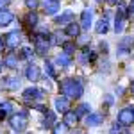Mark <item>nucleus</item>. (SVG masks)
Instances as JSON below:
<instances>
[{
  "label": "nucleus",
  "instance_id": "obj_1",
  "mask_svg": "<svg viewBox=\"0 0 134 134\" xmlns=\"http://www.w3.org/2000/svg\"><path fill=\"white\" fill-rule=\"evenodd\" d=\"M61 91L66 98H79L84 91V86L79 79H64L61 82Z\"/></svg>",
  "mask_w": 134,
  "mask_h": 134
},
{
  "label": "nucleus",
  "instance_id": "obj_2",
  "mask_svg": "<svg viewBox=\"0 0 134 134\" xmlns=\"http://www.w3.org/2000/svg\"><path fill=\"white\" fill-rule=\"evenodd\" d=\"M27 122H29V118H27V111H18V113H14L11 116L9 124L13 127V131H25V127H27Z\"/></svg>",
  "mask_w": 134,
  "mask_h": 134
},
{
  "label": "nucleus",
  "instance_id": "obj_3",
  "mask_svg": "<svg viewBox=\"0 0 134 134\" xmlns=\"http://www.w3.org/2000/svg\"><path fill=\"white\" fill-rule=\"evenodd\" d=\"M50 47V41H48V32H41V34H36L34 36V50L38 52L40 55H45L47 50Z\"/></svg>",
  "mask_w": 134,
  "mask_h": 134
},
{
  "label": "nucleus",
  "instance_id": "obj_4",
  "mask_svg": "<svg viewBox=\"0 0 134 134\" xmlns=\"http://www.w3.org/2000/svg\"><path fill=\"white\" fill-rule=\"evenodd\" d=\"M118 124L124 125V127H129V125L134 124V107H125L118 113Z\"/></svg>",
  "mask_w": 134,
  "mask_h": 134
},
{
  "label": "nucleus",
  "instance_id": "obj_5",
  "mask_svg": "<svg viewBox=\"0 0 134 134\" xmlns=\"http://www.w3.org/2000/svg\"><path fill=\"white\" fill-rule=\"evenodd\" d=\"M45 91L40 90V88H27L23 91V100L25 102H36V100H41Z\"/></svg>",
  "mask_w": 134,
  "mask_h": 134
},
{
  "label": "nucleus",
  "instance_id": "obj_6",
  "mask_svg": "<svg viewBox=\"0 0 134 134\" xmlns=\"http://www.w3.org/2000/svg\"><path fill=\"white\" fill-rule=\"evenodd\" d=\"M21 41V32L20 31H11L7 36H5V40H4V43L9 47V48H16L18 45H20Z\"/></svg>",
  "mask_w": 134,
  "mask_h": 134
},
{
  "label": "nucleus",
  "instance_id": "obj_7",
  "mask_svg": "<svg viewBox=\"0 0 134 134\" xmlns=\"http://www.w3.org/2000/svg\"><path fill=\"white\" fill-rule=\"evenodd\" d=\"M125 18H127V11H125L124 5H120V7H118V13H116V23H114V31H116V32L124 31Z\"/></svg>",
  "mask_w": 134,
  "mask_h": 134
},
{
  "label": "nucleus",
  "instance_id": "obj_8",
  "mask_svg": "<svg viewBox=\"0 0 134 134\" xmlns=\"http://www.w3.org/2000/svg\"><path fill=\"white\" fill-rule=\"evenodd\" d=\"M91 23H93V9L91 7H86L81 13V27L82 29H90Z\"/></svg>",
  "mask_w": 134,
  "mask_h": 134
},
{
  "label": "nucleus",
  "instance_id": "obj_9",
  "mask_svg": "<svg viewBox=\"0 0 134 134\" xmlns=\"http://www.w3.org/2000/svg\"><path fill=\"white\" fill-rule=\"evenodd\" d=\"M134 47V38L132 36H125L122 41L118 43V52L120 54H127V52H131Z\"/></svg>",
  "mask_w": 134,
  "mask_h": 134
},
{
  "label": "nucleus",
  "instance_id": "obj_10",
  "mask_svg": "<svg viewBox=\"0 0 134 134\" xmlns=\"http://www.w3.org/2000/svg\"><path fill=\"white\" fill-rule=\"evenodd\" d=\"M43 11L47 14H55L59 11V0H45L43 2Z\"/></svg>",
  "mask_w": 134,
  "mask_h": 134
},
{
  "label": "nucleus",
  "instance_id": "obj_11",
  "mask_svg": "<svg viewBox=\"0 0 134 134\" xmlns=\"http://www.w3.org/2000/svg\"><path fill=\"white\" fill-rule=\"evenodd\" d=\"M54 105H55V109L59 111V113H66V111H70V104H68V98H64V97H57L55 100H54Z\"/></svg>",
  "mask_w": 134,
  "mask_h": 134
},
{
  "label": "nucleus",
  "instance_id": "obj_12",
  "mask_svg": "<svg viewBox=\"0 0 134 134\" xmlns=\"http://www.w3.org/2000/svg\"><path fill=\"white\" fill-rule=\"evenodd\" d=\"M25 77L29 79V81H38L40 79V68L36 66V64H29L27 66V70H25Z\"/></svg>",
  "mask_w": 134,
  "mask_h": 134
},
{
  "label": "nucleus",
  "instance_id": "obj_13",
  "mask_svg": "<svg viewBox=\"0 0 134 134\" xmlns=\"http://www.w3.org/2000/svg\"><path fill=\"white\" fill-rule=\"evenodd\" d=\"M13 20H14V14L11 11H7V9L0 11V27H5V25L13 23Z\"/></svg>",
  "mask_w": 134,
  "mask_h": 134
},
{
  "label": "nucleus",
  "instance_id": "obj_14",
  "mask_svg": "<svg viewBox=\"0 0 134 134\" xmlns=\"http://www.w3.org/2000/svg\"><path fill=\"white\" fill-rule=\"evenodd\" d=\"M104 120L102 114H97V113H90L88 116H86V124L91 125V127H97V125H100Z\"/></svg>",
  "mask_w": 134,
  "mask_h": 134
},
{
  "label": "nucleus",
  "instance_id": "obj_15",
  "mask_svg": "<svg viewBox=\"0 0 134 134\" xmlns=\"http://www.w3.org/2000/svg\"><path fill=\"white\" fill-rule=\"evenodd\" d=\"M64 32H66V36H70V38H77L79 32H81V25L75 23V21H72V23H68V27L64 29Z\"/></svg>",
  "mask_w": 134,
  "mask_h": 134
},
{
  "label": "nucleus",
  "instance_id": "obj_16",
  "mask_svg": "<svg viewBox=\"0 0 134 134\" xmlns=\"http://www.w3.org/2000/svg\"><path fill=\"white\" fill-rule=\"evenodd\" d=\"M77 120H79V116L75 114V111H66L64 116H63V124H66L68 127H70V125H75Z\"/></svg>",
  "mask_w": 134,
  "mask_h": 134
},
{
  "label": "nucleus",
  "instance_id": "obj_17",
  "mask_svg": "<svg viewBox=\"0 0 134 134\" xmlns=\"http://www.w3.org/2000/svg\"><path fill=\"white\" fill-rule=\"evenodd\" d=\"M109 29V20H107V16H104L102 20L97 21V25H95V31L98 32V34H105Z\"/></svg>",
  "mask_w": 134,
  "mask_h": 134
},
{
  "label": "nucleus",
  "instance_id": "obj_18",
  "mask_svg": "<svg viewBox=\"0 0 134 134\" xmlns=\"http://www.w3.org/2000/svg\"><path fill=\"white\" fill-rule=\"evenodd\" d=\"M72 21H73V13L72 11H66V13H63L61 16L55 18V23H59V25H61V23H72Z\"/></svg>",
  "mask_w": 134,
  "mask_h": 134
},
{
  "label": "nucleus",
  "instance_id": "obj_19",
  "mask_svg": "<svg viewBox=\"0 0 134 134\" xmlns=\"http://www.w3.org/2000/svg\"><path fill=\"white\" fill-rule=\"evenodd\" d=\"M4 64L9 66V68H18V55H14V54H7L5 59H4Z\"/></svg>",
  "mask_w": 134,
  "mask_h": 134
},
{
  "label": "nucleus",
  "instance_id": "obj_20",
  "mask_svg": "<svg viewBox=\"0 0 134 134\" xmlns=\"http://www.w3.org/2000/svg\"><path fill=\"white\" fill-rule=\"evenodd\" d=\"M52 134H70V127L66 124H55L54 129H52Z\"/></svg>",
  "mask_w": 134,
  "mask_h": 134
},
{
  "label": "nucleus",
  "instance_id": "obj_21",
  "mask_svg": "<svg viewBox=\"0 0 134 134\" xmlns=\"http://www.w3.org/2000/svg\"><path fill=\"white\" fill-rule=\"evenodd\" d=\"M4 86H5L7 90H16V88L20 86V79H16V77H7V79L4 81Z\"/></svg>",
  "mask_w": 134,
  "mask_h": 134
},
{
  "label": "nucleus",
  "instance_id": "obj_22",
  "mask_svg": "<svg viewBox=\"0 0 134 134\" xmlns=\"http://www.w3.org/2000/svg\"><path fill=\"white\" fill-rule=\"evenodd\" d=\"M55 63H57L59 66H70L72 59H70V55H66V54H59V55L55 57Z\"/></svg>",
  "mask_w": 134,
  "mask_h": 134
},
{
  "label": "nucleus",
  "instance_id": "obj_23",
  "mask_svg": "<svg viewBox=\"0 0 134 134\" xmlns=\"http://www.w3.org/2000/svg\"><path fill=\"white\" fill-rule=\"evenodd\" d=\"M54 122H55L54 111H48V109H47V118H45V122H43V127H50V125H54Z\"/></svg>",
  "mask_w": 134,
  "mask_h": 134
},
{
  "label": "nucleus",
  "instance_id": "obj_24",
  "mask_svg": "<svg viewBox=\"0 0 134 134\" xmlns=\"http://www.w3.org/2000/svg\"><path fill=\"white\" fill-rule=\"evenodd\" d=\"M27 25H29V27H36V25H38V14H36L34 11H31V13L27 14Z\"/></svg>",
  "mask_w": 134,
  "mask_h": 134
},
{
  "label": "nucleus",
  "instance_id": "obj_25",
  "mask_svg": "<svg viewBox=\"0 0 134 134\" xmlns=\"http://www.w3.org/2000/svg\"><path fill=\"white\" fill-rule=\"evenodd\" d=\"M63 50H64V54H66V55L73 54V50H75V43H72V41H63Z\"/></svg>",
  "mask_w": 134,
  "mask_h": 134
},
{
  "label": "nucleus",
  "instance_id": "obj_26",
  "mask_svg": "<svg viewBox=\"0 0 134 134\" xmlns=\"http://www.w3.org/2000/svg\"><path fill=\"white\" fill-rule=\"evenodd\" d=\"M20 57H21V59H31V57H32V50L29 48V47H23V48H21ZM20 57H18V59H20Z\"/></svg>",
  "mask_w": 134,
  "mask_h": 134
},
{
  "label": "nucleus",
  "instance_id": "obj_27",
  "mask_svg": "<svg viewBox=\"0 0 134 134\" xmlns=\"http://www.w3.org/2000/svg\"><path fill=\"white\" fill-rule=\"evenodd\" d=\"M45 70H47V73L50 75L52 79H55V70H54V64H52L50 61H47V63H45Z\"/></svg>",
  "mask_w": 134,
  "mask_h": 134
},
{
  "label": "nucleus",
  "instance_id": "obj_28",
  "mask_svg": "<svg viewBox=\"0 0 134 134\" xmlns=\"http://www.w3.org/2000/svg\"><path fill=\"white\" fill-rule=\"evenodd\" d=\"M88 111H90V104H81V105L77 107V113H75V114L81 116V114H86Z\"/></svg>",
  "mask_w": 134,
  "mask_h": 134
},
{
  "label": "nucleus",
  "instance_id": "obj_29",
  "mask_svg": "<svg viewBox=\"0 0 134 134\" xmlns=\"http://www.w3.org/2000/svg\"><path fill=\"white\" fill-rule=\"evenodd\" d=\"M0 111H2L4 114L11 113V111H13V102H4L2 105H0Z\"/></svg>",
  "mask_w": 134,
  "mask_h": 134
},
{
  "label": "nucleus",
  "instance_id": "obj_30",
  "mask_svg": "<svg viewBox=\"0 0 134 134\" xmlns=\"http://www.w3.org/2000/svg\"><path fill=\"white\" fill-rule=\"evenodd\" d=\"M38 4H40V0H25V5H27L31 11L36 9V7H38Z\"/></svg>",
  "mask_w": 134,
  "mask_h": 134
},
{
  "label": "nucleus",
  "instance_id": "obj_31",
  "mask_svg": "<svg viewBox=\"0 0 134 134\" xmlns=\"http://www.w3.org/2000/svg\"><path fill=\"white\" fill-rule=\"evenodd\" d=\"M127 14H129V16H134V0H131V4H129V11H127Z\"/></svg>",
  "mask_w": 134,
  "mask_h": 134
},
{
  "label": "nucleus",
  "instance_id": "obj_32",
  "mask_svg": "<svg viewBox=\"0 0 134 134\" xmlns=\"http://www.w3.org/2000/svg\"><path fill=\"white\" fill-rule=\"evenodd\" d=\"M9 2L11 0H0V11H4L7 5H9Z\"/></svg>",
  "mask_w": 134,
  "mask_h": 134
},
{
  "label": "nucleus",
  "instance_id": "obj_33",
  "mask_svg": "<svg viewBox=\"0 0 134 134\" xmlns=\"http://www.w3.org/2000/svg\"><path fill=\"white\" fill-rule=\"evenodd\" d=\"M109 134H120V125L116 124V125L113 127V129H111V132H109Z\"/></svg>",
  "mask_w": 134,
  "mask_h": 134
},
{
  "label": "nucleus",
  "instance_id": "obj_34",
  "mask_svg": "<svg viewBox=\"0 0 134 134\" xmlns=\"http://www.w3.org/2000/svg\"><path fill=\"white\" fill-rule=\"evenodd\" d=\"M111 104H113V97L107 95V97H105V105H111Z\"/></svg>",
  "mask_w": 134,
  "mask_h": 134
},
{
  "label": "nucleus",
  "instance_id": "obj_35",
  "mask_svg": "<svg viewBox=\"0 0 134 134\" xmlns=\"http://www.w3.org/2000/svg\"><path fill=\"white\" fill-rule=\"evenodd\" d=\"M36 109H38V111H41V113H47V107L41 105V104H38V105H36Z\"/></svg>",
  "mask_w": 134,
  "mask_h": 134
},
{
  "label": "nucleus",
  "instance_id": "obj_36",
  "mask_svg": "<svg viewBox=\"0 0 134 134\" xmlns=\"http://www.w3.org/2000/svg\"><path fill=\"white\" fill-rule=\"evenodd\" d=\"M2 52H4V40L0 38V54H2Z\"/></svg>",
  "mask_w": 134,
  "mask_h": 134
},
{
  "label": "nucleus",
  "instance_id": "obj_37",
  "mask_svg": "<svg viewBox=\"0 0 134 134\" xmlns=\"http://www.w3.org/2000/svg\"><path fill=\"white\" fill-rule=\"evenodd\" d=\"M109 4H116V2H120V0H107Z\"/></svg>",
  "mask_w": 134,
  "mask_h": 134
},
{
  "label": "nucleus",
  "instance_id": "obj_38",
  "mask_svg": "<svg viewBox=\"0 0 134 134\" xmlns=\"http://www.w3.org/2000/svg\"><path fill=\"white\" fill-rule=\"evenodd\" d=\"M131 91H132V95H134V81H132V84H131Z\"/></svg>",
  "mask_w": 134,
  "mask_h": 134
},
{
  "label": "nucleus",
  "instance_id": "obj_39",
  "mask_svg": "<svg viewBox=\"0 0 134 134\" xmlns=\"http://www.w3.org/2000/svg\"><path fill=\"white\" fill-rule=\"evenodd\" d=\"M0 70H2V63H0Z\"/></svg>",
  "mask_w": 134,
  "mask_h": 134
},
{
  "label": "nucleus",
  "instance_id": "obj_40",
  "mask_svg": "<svg viewBox=\"0 0 134 134\" xmlns=\"http://www.w3.org/2000/svg\"><path fill=\"white\" fill-rule=\"evenodd\" d=\"M97 2H104V0H97Z\"/></svg>",
  "mask_w": 134,
  "mask_h": 134
}]
</instances>
